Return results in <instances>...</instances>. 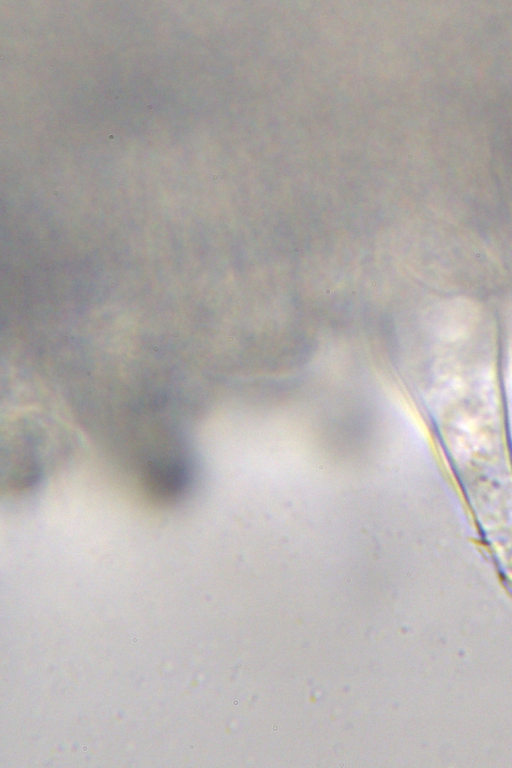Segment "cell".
<instances>
[{
	"label": "cell",
	"mask_w": 512,
	"mask_h": 768,
	"mask_svg": "<svg viewBox=\"0 0 512 768\" xmlns=\"http://www.w3.org/2000/svg\"><path fill=\"white\" fill-rule=\"evenodd\" d=\"M188 472L179 460H161L146 471V488L156 499L167 501L178 496L187 482Z\"/></svg>",
	"instance_id": "obj_1"
}]
</instances>
